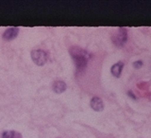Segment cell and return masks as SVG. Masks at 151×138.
<instances>
[{"label": "cell", "mask_w": 151, "mask_h": 138, "mask_svg": "<svg viewBox=\"0 0 151 138\" xmlns=\"http://www.w3.org/2000/svg\"><path fill=\"white\" fill-rule=\"evenodd\" d=\"M69 53L71 57H72V59L76 64V67H77V70L78 72H81V71H83L87 67L88 61L91 58V55L86 50L78 46H72L70 47Z\"/></svg>", "instance_id": "6da1fadb"}, {"label": "cell", "mask_w": 151, "mask_h": 138, "mask_svg": "<svg viewBox=\"0 0 151 138\" xmlns=\"http://www.w3.org/2000/svg\"><path fill=\"white\" fill-rule=\"evenodd\" d=\"M112 43L116 46H123L127 41V30L126 27H119L112 33L111 35Z\"/></svg>", "instance_id": "7a4b0ae2"}, {"label": "cell", "mask_w": 151, "mask_h": 138, "mask_svg": "<svg viewBox=\"0 0 151 138\" xmlns=\"http://www.w3.org/2000/svg\"><path fill=\"white\" fill-rule=\"evenodd\" d=\"M31 59L36 65L38 66H42L45 65L47 61V54L46 52L42 50V49H34L31 51Z\"/></svg>", "instance_id": "3957f363"}, {"label": "cell", "mask_w": 151, "mask_h": 138, "mask_svg": "<svg viewBox=\"0 0 151 138\" xmlns=\"http://www.w3.org/2000/svg\"><path fill=\"white\" fill-rule=\"evenodd\" d=\"M19 33V28L16 27H9L7 28L6 30L3 32V39L6 40V41H11V40H13L15 39L17 37Z\"/></svg>", "instance_id": "277c9868"}, {"label": "cell", "mask_w": 151, "mask_h": 138, "mask_svg": "<svg viewBox=\"0 0 151 138\" xmlns=\"http://www.w3.org/2000/svg\"><path fill=\"white\" fill-rule=\"evenodd\" d=\"M91 107L93 111L96 112H101L104 109V103L103 100L98 97H94L91 100Z\"/></svg>", "instance_id": "5b68a950"}, {"label": "cell", "mask_w": 151, "mask_h": 138, "mask_svg": "<svg viewBox=\"0 0 151 138\" xmlns=\"http://www.w3.org/2000/svg\"><path fill=\"white\" fill-rule=\"evenodd\" d=\"M123 67H124V63H123V61H118V63H116L115 64H113L111 66V72L115 78H120Z\"/></svg>", "instance_id": "8992f818"}, {"label": "cell", "mask_w": 151, "mask_h": 138, "mask_svg": "<svg viewBox=\"0 0 151 138\" xmlns=\"http://www.w3.org/2000/svg\"><path fill=\"white\" fill-rule=\"evenodd\" d=\"M67 86H66V83L63 80H57L53 83V91L57 94H61L63 93Z\"/></svg>", "instance_id": "52a82bcc"}, {"label": "cell", "mask_w": 151, "mask_h": 138, "mask_svg": "<svg viewBox=\"0 0 151 138\" xmlns=\"http://www.w3.org/2000/svg\"><path fill=\"white\" fill-rule=\"evenodd\" d=\"M2 138H22V134L15 131H5L2 134Z\"/></svg>", "instance_id": "ba28073f"}, {"label": "cell", "mask_w": 151, "mask_h": 138, "mask_svg": "<svg viewBox=\"0 0 151 138\" xmlns=\"http://www.w3.org/2000/svg\"><path fill=\"white\" fill-rule=\"evenodd\" d=\"M138 87L142 90H146L149 87V82H141L138 84Z\"/></svg>", "instance_id": "9c48e42d"}, {"label": "cell", "mask_w": 151, "mask_h": 138, "mask_svg": "<svg viewBox=\"0 0 151 138\" xmlns=\"http://www.w3.org/2000/svg\"><path fill=\"white\" fill-rule=\"evenodd\" d=\"M143 61H135V63H133V67L135 68V69H140L142 66H143Z\"/></svg>", "instance_id": "30bf717a"}, {"label": "cell", "mask_w": 151, "mask_h": 138, "mask_svg": "<svg viewBox=\"0 0 151 138\" xmlns=\"http://www.w3.org/2000/svg\"><path fill=\"white\" fill-rule=\"evenodd\" d=\"M127 95H129V96L131 98H133V99H136V98H137L136 96L133 94V92H132V91H129V92H127Z\"/></svg>", "instance_id": "8fae6325"}]
</instances>
